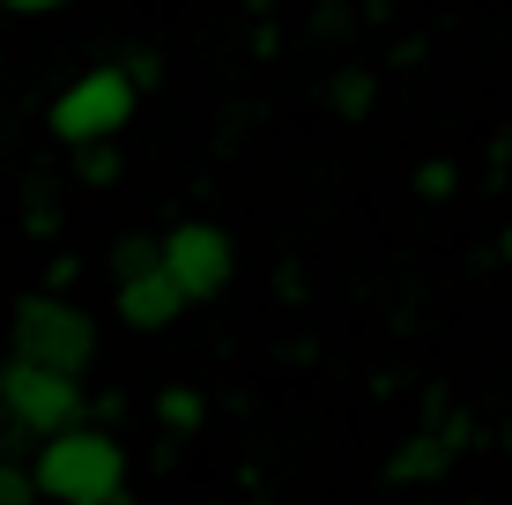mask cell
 <instances>
[{
	"label": "cell",
	"instance_id": "6da1fadb",
	"mask_svg": "<svg viewBox=\"0 0 512 505\" xmlns=\"http://www.w3.org/2000/svg\"><path fill=\"white\" fill-rule=\"evenodd\" d=\"M30 483H38V505H127V446L104 424H67L38 439Z\"/></svg>",
	"mask_w": 512,
	"mask_h": 505
},
{
	"label": "cell",
	"instance_id": "52a82bcc",
	"mask_svg": "<svg viewBox=\"0 0 512 505\" xmlns=\"http://www.w3.org/2000/svg\"><path fill=\"white\" fill-rule=\"evenodd\" d=\"M112 312L134 327V335H164V327L186 312V298H179V283H171L164 268H141L127 283H112Z\"/></svg>",
	"mask_w": 512,
	"mask_h": 505
},
{
	"label": "cell",
	"instance_id": "2e32d148",
	"mask_svg": "<svg viewBox=\"0 0 512 505\" xmlns=\"http://www.w3.org/2000/svg\"><path fill=\"white\" fill-rule=\"evenodd\" d=\"M483 179H490V186H505V179H512V142H490V156H483Z\"/></svg>",
	"mask_w": 512,
	"mask_h": 505
},
{
	"label": "cell",
	"instance_id": "7a4b0ae2",
	"mask_svg": "<svg viewBox=\"0 0 512 505\" xmlns=\"http://www.w3.org/2000/svg\"><path fill=\"white\" fill-rule=\"evenodd\" d=\"M8 357L45 364L60 379H90L104 357V327L82 298H52V290H30L8 312Z\"/></svg>",
	"mask_w": 512,
	"mask_h": 505
},
{
	"label": "cell",
	"instance_id": "5bb4252c",
	"mask_svg": "<svg viewBox=\"0 0 512 505\" xmlns=\"http://www.w3.org/2000/svg\"><path fill=\"white\" fill-rule=\"evenodd\" d=\"M0 505H38V483L23 461H0Z\"/></svg>",
	"mask_w": 512,
	"mask_h": 505
},
{
	"label": "cell",
	"instance_id": "7c38bea8",
	"mask_svg": "<svg viewBox=\"0 0 512 505\" xmlns=\"http://www.w3.org/2000/svg\"><path fill=\"white\" fill-rule=\"evenodd\" d=\"M141 268H156V238H119L112 246V283H127V275H141Z\"/></svg>",
	"mask_w": 512,
	"mask_h": 505
},
{
	"label": "cell",
	"instance_id": "e0dca14e",
	"mask_svg": "<svg viewBox=\"0 0 512 505\" xmlns=\"http://www.w3.org/2000/svg\"><path fill=\"white\" fill-rule=\"evenodd\" d=\"M0 8H8V15H60L67 0H0Z\"/></svg>",
	"mask_w": 512,
	"mask_h": 505
},
{
	"label": "cell",
	"instance_id": "ac0fdd59",
	"mask_svg": "<svg viewBox=\"0 0 512 505\" xmlns=\"http://www.w3.org/2000/svg\"><path fill=\"white\" fill-rule=\"evenodd\" d=\"M498 260H505V268H512V223H505V231H498Z\"/></svg>",
	"mask_w": 512,
	"mask_h": 505
},
{
	"label": "cell",
	"instance_id": "277c9868",
	"mask_svg": "<svg viewBox=\"0 0 512 505\" xmlns=\"http://www.w3.org/2000/svg\"><path fill=\"white\" fill-rule=\"evenodd\" d=\"M82 409H90L82 379H60V372L23 364V357L0 364V424H8V431H23V439H52V431H67V424H90Z\"/></svg>",
	"mask_w": 512,
	"mask_h": 505
},
{
	"label": "cell",
	"instance_id": "d6986e66",
	"mask_svg": "<svg viewBox=\"0 0 512 505\" xmlns=\"http://www.w3.org/2000/svg\"><path fill=\"white\" fill-rule=\"evenodd\" d=\"M245 8H253V15H268V8H275V0H245Z\"/></svg>",
	"mask_w": 512,
	"mask_h": 505
},
{
	"label": "cell",
	"instance_id": "4fadbf2b",
	"mask_svg": "<svg viewBox=\"0 0 512 505\" xmlns=\"http://www.w3.org/2000/svg\"><path fill=\"white\" fill-rule=\"evenodd\" d=\"M75 283H82V253H52L38 268V290H52V298H75Z\"/></svg>",
	"mask_w": 512,
	"mask_h": 505
},
{
	"label": "cell",
	"instance_id": "3957f363",
	"mask_svg": "<svg viewBox=\"0 0 512 505\" xmlns=\"http://www.w3.org/2000/svg\"><path fill=\"white\" fill-rule=\"evenodd\" d=\"M134 104H141V90L119 75V67H82V75L52 97L45 127L60 134L67 149H82V142H119V134H127V119H134Z\"/></svg>",
	"mask_w": 512,
	"mask_h": 505
},
{
	"label": "cell",
	"instance_id": "8992f818",
	"mask_svg": "<svg viewBox=\"0 0 512 505\" xmlns=\"http://www.w3.org/2000/svg\"><path fill=\"white\" fill-rule=\"evenodd\" d=\"M468 439H475V424H468V416L446 402V394H431V424H423V431H409V439L394 446V461H386V483H394V491L438 483L453 461L468 454Z\"/></svg>",
	"mask_w": 512,
	"mask_h": 505
},
{
	"label": "cell",
	"instance_id": "9c48e42d",
	"mask_svg": "<svg viewBox=\"0 0 512 505\" xmlns=\"http://www.w3.org/2000/svg\"><path fill=\"white\" fill-rule=\"evenodd\" d=\"M156 424L164 431H201L208 424V394L193 387V379H171V387L156 394Z\"/></svg>",
	"mask_w": 512,
	"mask_h": 505
},
{
	"label": "cell",
	"instance_id": "8fae6325",
	"mask_svg": "<svg viewBox=\"0 0 512 505\" xmlns=\"http://www.w3.org/2000/svg\"><path fill=\"white\" fill-rule=\"evenodd\" d=\"M409 186H416V201H453L461 194V164H453V156H423Z\"/></svg>",
	"mask_w": 512,
	"mask_h": 505
},
{
	"label": "cell",
	"instance_id": "ba28073f",
	"mask_svg": "<svg viewBox=\"0 0 512 505\" xmlns=\"http://www.w3.org/2000/svg\"><path fill=\"white\" fill-rule=\"evenodd\" d=\"M372 104H379V75L372 67H334L327 75V112L334 119H372Z\"/></svg>",
	"mask_w": 512,
	"mask_h": 505
},
{
	"label": "cell",
	"instance_id": "5b68a950",
	"mask_svg": "<svg viewBox=\"0 0 512 505\" xmlns=\"http://www.w3.org/2000/svg\"><path fill=\"white\" fill-rule=\"evenodd\" d=\"M156 268L179 283L186 305H208V298H223V290H231L238 246H231V231H223V223H171V231L156 238Z\"/></svg>",
	"mask_w": 512,
	"mask_h": 505
},
{
	"label": "cell",
	"instance_id": "9a60e30c",
	"mask_svg": "<svg viewBox=\"0 0 512 505\" xmlns=\"http://www.w3.org/2000/svg\"><path fill=\"white\" fill-rule=\"evenodd\" d=\"M119 75H127L134 90H149V82L164 75V60H156V52H127V67H119Z\"/></svg>",
	"mask_w": 512,
	"mask_h": 505
},
{
	"label": "cell",
	"instance_id": "30bf717a",
	"mask_svg": "<svg viewBox=\"0 0 512 505\" xmlns=\"http://www.w3.org/2000/svg\"><path fill=\"white\" fill-rule=\"evenodd\" d=\"M75 179H82V186H119V179H127L119 142H82V149H75Z\"/></svg>",
	"mask_w": 512,
	"mask_h": 505
}]
</instances>
